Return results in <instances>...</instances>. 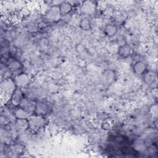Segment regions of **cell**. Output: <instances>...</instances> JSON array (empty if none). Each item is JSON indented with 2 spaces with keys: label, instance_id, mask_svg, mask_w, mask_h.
<instances>
[{
  "label": "cell",
  "instance_id": "obj_6",
  "mask_svg": "<svg viewBox=\"0 0 158 158\" xmlns=\"http://www.w3.org/2000/svg\"><path fill=\"white\" fill-rule=\"evenodd\" d=\"M130 53V47L128 44H125L121 45L118 48V54L120 56L122 57H125L129 55Z\"/></svg>",
  "mask_w": 158,
  "mask_h": 158
},
{
  "label": "cell",
  "instance_id": "obj_8",
  "mask_svg": "<svg viewBox=\"0 0 158 158\" xmlns=\"http://www.w3.org/2000/svg\"><path fill=\"white\" fill-rule=\"evenodd\" d=\"M16 125L17 128H19L20 130H25L26 128H29L27 118H17Z\"/></svg>",
  "mask_w": 158,
  "mask_h": 158
},
{
  "label": "cell",
  "instance_id": "obj_2",
  "mask_svg": "<svg viewBox=\"0 0 158 158\" xmlns=\"http://www.w3.org/2000/svg\"><path fill=\"white\" fill-rule=\"evenodd\" d=\"M15 83L11 79H6L1 83V90L5 94L12 95L15 90Z\"/></svg>",
  "mask_w": 158,
  "mask_h": 158
},
{
  "label": "cell",
  "instance_id": "obj_3",
  "mask_svg": "<svg viewBox=\"0 0 158 158\" xmlns=\"http://www.w3.org/2000/svg\"><path fill=\"white\" fill-rule=\"evenodd\" d=\"M61 14L59 6H53L47 12L46 17L51 21L56 22L60 20Z\"/></svg>",
  "mask_w": 158,
  "mask_h": 158
},
{
  "label": "cell",
  "instance_id": "obj_7",
  "mask_svg": "<svg viewBox=\"0 0 158 158\" xmlns=\"http://www.w3.org/2000/svg\"><path fill=\"white\" fill-rule=\"evenodd\" d=\"M133 70L137 74H142L146 70V65L144 63L141 61L136 62L133 65Z\"/></svg>",
  "mask_w": 158,
  "mask_h": 158
},
{
  "label": "cell",
  "instance_id": "obj_9",
  "mask_svg": "<svg viewBox=\"0 0 158 158\" xmlns=\"http://www.w3.org/2000/svg\"><path fill=\"white\" fill-rule=\"evenodd\" d=\"M47 110H48V108L44 104L38 103V104H36V107L34 112L36 113V114L41 115L45 114Z\"/></svg>",
  "mask_w": 158,
  "mask_h": 158
},
{
  "label": "cell",
  "instance_id": "obj_10",
  "mask_svg": "<svg viewBox=\"0 0 158 158\" xmlns=\"http://www.w3.org/2000/svg\"><path fill=\"white\" fill-rule=\"evenodd\" d=\"M15 116L17 118H27L30 115L29 114V112L27 111L23 108H20L17 109L15 112Z\"/></svg>",
  "mask_w": 158,
  "mask_h": 158
},
{
  "label": "cell",
  "instance_id": "obj_16",
  "mask_svg": "<svg viewBox=\"0 0 158 158\" xmlns=\"http://www.w3.org/2000/svg\"><path fill=\"white\" fill-rule=\"evenodd\" d=\"M9 67L13 70H16L20 69V64L17 61H13L9 65Z\"/></svg>",
  "mask_w": 158,
  "mask_h": 158
},
{
  "label": "cell",
  "instance_id": "obj_13",
  "mask_svg": "<svg viewBox=\"0 0 158 158\" xmlns=\"http://www.w3.org/2000/svg\"><path fill=\"white\" fill-rule=\"evenodd\" d=\"M80 25V27L85 30H87L90 28V23L89 20L87 19H83L81 21Z\"/></svg>",
  "mask_w": 158,
  "mask_h": 158
},
{
  "label": "cell",
  "instance_id": "obj_15",
  "mask_svg": "<svg viewBox=\"0 0 158 158\" xmlns=\"http://www.w3.org/2000/svg\"><path fill=\"white\" fill-rule=\"evenodd\" d=\"M155 78H156V75L152 72L148 73L145 77V79L147 80V82L149 83L154 81Z\"/></svg>",
  "mask_w": 158,
  "mask_h": 158
},
{
  "label": "cell",
  "instance_id": "obj_14",
  "mask_svg": "<svg viewBox=\"0 0 158 158\" xmlns=\"http://www.w3.org/2000/svg\"><path fill=\"white\" fill-rule=\"evenodd\" d=\"M83 9H84V11L86 12V13L91 14V13H92L94 11V5L93 4H90L89 2H88V4H85L83 6Z\"/></svg>",
  "mask_w": 158,
  "mask_h": 158
},
{
  "label": "cell",
  "instance_id": "obj_1",
  "mask_svg": "<svg viewBox=\"0 0 158 158\" xmlns=\"http://www.w3.org/2000/svg\"><path fill=\"white\" fill-rule=\"evenodd\" d=\"M27 120L29 128L34 131H38L44 123L43 118H42L41 115L37 114L30 115L27 118Z\"/></svg>",
  "mask_w": 158,
  "mask_h": 158
},
{
  "label": "cell",
  "instance_id": "obj_4",
  "mask_svg": "<svg viewBox=\"0 0 158 158\" xmlns=\"http://www.w3.org/2000/svg\"><path fill=\"white\" fill-rule=\"evenodd\" d=\"M14 81L17 86L23 87L28 85L29 82V78L25 74H20L15 77Z\"/></svg>",
  "mask_w": 158,
  "mask_h": 158
},
{
  "label": "cell",
  "instance_id": "obj_12",
  "mask_svg": "<svg viewBox=\"0 0 158 158\" xmlns=\"http://www.w3.org/2000/svg\"><path fill=\"white\" fill-rule=\"evenodd\" d=\"M62 14H68L72 10V6L67 2H64L59 6Z\"/></svg>",
  "mask_w": 158,
  "mask_h": 158
},
{
  "label": "cell",
  "instance_id": "obj_5",
  "mask_svg": "<svg viewBox=\"0 0 158 158\" xmlns=\"http://www.w3.org/2000/svg\"><path fill=\"white\" fill-rule=\"evenodd\" d=\"M22 99H23V98H22V92L19 89L15 90V91L14 92L11 97L12 104L15 106H18L20 104Z\"/></svg>",
  "mask_w": 158,
  "mask_h": 158
},
{
  "label": "cell",
  "instance_id": "obj_11",
  "mask_svg": "<svg viewBox=\"0 0 158 158\" xmlns=\"http://www.w3.org/2000/svg\"><path fill=\"white\" fill-rule=\"evenodd\" d=\"M117 32V28L113 25H107L104 29V33L107 36H112Z\"/></svg>",
  "mask_w": 158,
  "mask_h": 158
}]
</instances>
